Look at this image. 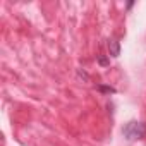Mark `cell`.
<instances>
[{"mask_svg":"<svg viewBox=\"0 0 146 146\" xmlns=\"http://www.w3.org/2000/svg\"><path fill=\"white\" fill-rule=\"evenodd\" d=\"M96 60H98V64H100L102 67H107V65L110 64V60H108L107 57H103V55H98V57H96Z\"/></svg>","mask_w":146,"mask_h":146,"instance_id":"obj_4","label":"cell"},{"mask_svg":"<svg viewBox=\"0 0 146 146\" xmlns=\"http://www.w3.org/2000/svg\"><path fill=\"white\" fill-rule=\"evenodd\" d=\"M108 52H110L112 57H119L120 55V43L115 38H110L108 40Z\"/></svg>","mask_w":146,"mask_h":146,"instance_id":"obj_2","label":"cell"},{"mask_svg":"<svg viewBox=\"0 0 146 146\" xmlns=\"http://www.w3.org/2000/svg\"><path fill=\"white\" fill-rule=\"evenodd\" d=\"M78 76H79V78H81V79H84V81H86V83H88V81H90V76H88V72H84V70H83V69H78Z\"/></svg>","mask_w":146,"mask_h":146,"instance_id":"obj_5","label":"cell"},{"mask_svg":"<svg viewBox=\"0 0 146 146\" xmlns=\"http://www.w3.org/2000/svg\"><path fill=\"white\" fill-rule=\"evenodd\" d=\"M122 134L129 141L143 139V137H146V124L144 122H137V120H131V122H127L124 125Z\"/></svg>","mask_w":146,"mask_h":146,"instance_id":"obj_1","label":"cell"},{"mask_svg":"<svg viewBox=\"0 0 146 146\" xmlns=\"http://www.w3.org/2000/svg\"><path fill=\"white\" fill-rule=\"evenodd\" d=\"M96 88H98V91L107 93V95H113V93H117V90H115V88H112V86H105V84H98Z\"/></svg>","mask_w":146,"mask_h":146,"instance_id":"obj_3","label":"cell"}]
</instances>
